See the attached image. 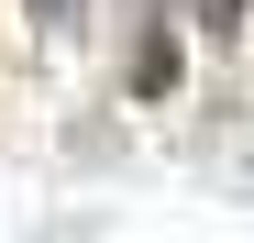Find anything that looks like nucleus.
I'll use <instances>...</instances> for the list:
<instances>
[{
    "label": "nucleus",
    "instance_id": "1",
    "mask_svg": "<svg viewBox=\"0 0 254 243\" xmlns=\"http://www.w3.org/2000/svg\"><path fill=\"white\" fill-rule=\"evenodd\" d=\"M166 89H177V33H144V45H133V100H166Z\"/></svg>",
    "mask_w": 254,
    "mask_h": 243
},
{
    "label": "nucleus",
    "instance_id": "2",
    "mask_svg": "<svg viewBox=\"0 0 254 243\" xmlns=\"http://www.w3.org/2000/svg\"><path fill=\"white\" fill-rule=\"evenodd\" d=\"M199 22L210 33H243V0H199Z\"/></svg>",
    "mask_w": 254,
    "mask_h": 243
}]
</instances>
